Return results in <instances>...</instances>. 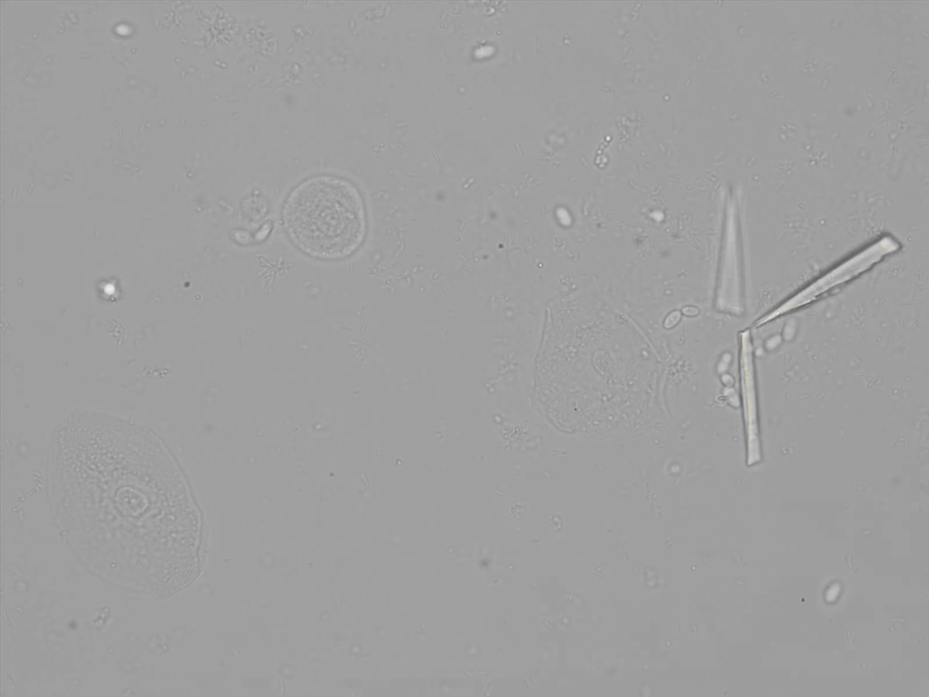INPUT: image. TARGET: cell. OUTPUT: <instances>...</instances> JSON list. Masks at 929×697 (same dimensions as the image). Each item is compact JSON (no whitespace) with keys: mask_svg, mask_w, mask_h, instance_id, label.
Returning a JSON list of instances; mask_svg holds the SVG:
<instances>
[{"mask_svg":"<svg viewBox=\"0 0 929 697\" xmlns=\"http://www.w3.org/2000/svg\"><path fill=\"white\" fill-rule=\"evenodd\" d=\"M739 338L740 378L747 438V464L753 466L761 460L753 348L749 330L742 331Z\"/></svg>","mask_w":929,"mask_h":697,"instance_id":"obj_5","label":"cell"},{"mask_svg":"<svg viewBox=\"0 0 929 697\" xmlns=\"http://www.w3.org/2000/svg\"><path fill=\"white\" fill-rule=\"evenodd\" d=\"M899 249L900 243L894 237L890 235L880 237L834 268L828 270L779 304V306L760 317L757 320L756 326L765 325L790 311L814 302L827 291L867 271L884 258L896 252Z\"/></svg>","mask_w":929,"mask_h":697,"instance_id":"obj_3","label":"cell"},{"mask_svg":"<svg viewBox=\"0 0 929 697\" xmlns=\"http://www.w3.org/2000/svg\"><path fill=\"white\" fill-rule=\"evenodd\" d=\"M282 223L290 241L305 254L323 260H341L364 241L366 208L353 183L334 175H318L291 191L283 205Z\"/></svg>","mask_w":929,"mask_h":697,"instance_id":"obj_2","label":"cell"},{"mask_svg":"<svg viewBox=\"0 0 929 697\" xmlns=\"http://www.w3.org/2000/svg\"><path fill=\"white\" fill-rule=\"evenodd\" d=\"M51 487L63 525H101L137 545H171L180 486L170 453L150 431L112 415L77 411L54 429Z\"/></svg>","mask_w":929,"mask_h":697,"instance_id":"obj_1","label":"cell"},{"mask_svg":"<svg viewBox=\"0 0 929 697\" xmlns=\"http://www.w3.org/2000/svg\"><path fill=\"white\" fill-rule=\"evenodd\" d=\"M742 270L738 225L730 215L725 225L716 307L726 313L743 312Z\"/></svg>","mask_w":929,"mask_h":697,"instance_id":"obj_4","label":"cell"}]
</instances>
